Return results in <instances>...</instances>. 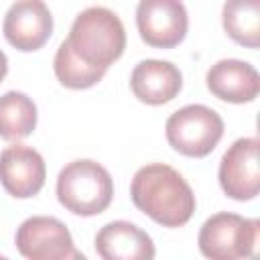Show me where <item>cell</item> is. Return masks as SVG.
<instances>
[{"instance_id":"1","label":"cell","mask_w":260,"mask_h":260,"mask_svg":"<svg viewBox=\"0 0 260 260\" xmlns=\"http://www.w3.org/2000/svg\"><path fill=\"white\" fill-rule=\"evenodd\" d=\"M136 209L162 228H181L195 213V195L179 171L165 162L140 167L130 183Z\"/></svg>"},{"instance_id":"2","label":"cell","mask_w":260,"mask_h":260,"mask_svg":"<svg viewBox=\"0 0 260 260\" xmlns=\"http://www.w3.org/2000/svg\"><path fill=\"white\" fill-rule=\"evenodd\" d=\"M65 43L79 61L108 71L126 49V30L116 12L104 6H89L75 16Z\"/></svg>"},{"instance_id":"3","label":"cell","mask_w":260,"mask_h":260,"mask_svg":"<svg viewBox=\"0 0 260 260\" xmlns=\"http://www.w3.org/2000/svg\"><path fill=\"white\" fill-rule=\"evenodd\" d=\"M112 197L114 181L108 169L91 158L71 160L57 177V199L75 215H98L110 207Z\"/></svg>"},{"instance_id":"4","label":"cell","mask_w":260,"mask_h":260,"mask_svg":"<svg viewBox=\"0 0 260 260\" xmlns=\"http://www.w3.org/2000/svg\"><path fill=\"white\" fill-rule=\"evenodd\" d=\"M165 134L167 142L179 154L203 158L219 144L223 136V120L215 110L203 104H189L169 116Z\"/></svg>"},{"instance_id":"5","label":"cell","mask_w":260,"mask_h":260,"mask_svg":"<svg viewBox=\"0 0 260 260\" xmlns=\"http://www.w3.org/2000/svg\"><path fill=\"white\" fill-rule=\"evenodd\" d=\"M258 219H248L238 213L219 211L205 219L199 230V250L211 260L250 258L258 244Z\"/></svg>"},{"instance_id":"6","label":"cell","mask_w":260,"mask_h":260,"mask_svg":"<svg viewBox=\"0 0 260 260\" xmlns=\"http://www.w3.org/2000/svg\"><path fill=\"white\" fill-rule=\"evenodd\" d=\"M16 248L28 260H83L63 221L51 215H32L16 230Z\"/></svg>"},{"instance_id":"7","label":"cell","mask_w":260,"mask_h":260,"mask_svg":"<svg viewBox=\"0 0 260 260\" xmlns=\"http://www.w3.org/2000/svg\"><path fill=\"white\" fill-rule=\"evenodd\" d=\"M136 26L148 47L173 49L187 37V8L181 0H140L136 6Z\"/></svg>"},{"instance_id":"8","label":"cell","mask_w":260,"mask_h":260,"mask_svg":"<svg viewBox=\"0 0 260 260\" xmlns=\"http://www.w3.org/2000/svg\"><path fill=\"white\" fill-rule=\"evenodd\" d=\"M260 142L254 136L238 138L221 156L217 179L223 193L236 201H250L260 191Z\"/></svg>"},{"instance_id":"9","label":"cell","mask_w":260,"mask_h":260,"mask_svg":"<svg viewBox=\"0 0 260 260\" xmlns=\"http://www.w3.org/2000/svg\"><path fill=\"white\" fill-rule=\"evenodd\" d=\"M2 30L16 51H39L53 35L51 10L43 0H16L4 16Z\"/></svg>"},{"instance_id":"10","label":"cell","mask_w":260,"mask_h":260,"mask_svg":"<svg viewBox=\"0 0 260 260\" xmlns=\"http://www.w3.org/2000/svg\"><path fill=\"white\" fill-rule=\"evenodd\" d=\"M47 179V167L32 146L12 144L0 152V183L16 199L35 197Z\"/></svg>"},{"instance_id":"11","label":"cell","mask_w":260,"mask_h":260,"mask_svg":"<svg viewBox=\"0 0 260 260\" xmlns=\"http://www.w3.org/2000/svg\"><path fill=\"white\" fill-rule=\"evenodd\" d=\"M183 87V75L171 61L144 59L130 75V89L136 100L148 106L169 104L179 95Z\"/></svg>"},{"instance_id":"12","label":"cell","mask_w":260,"mask_h":260,"mask_svg":"<svg viewBox=\"0 0 260 260\" xmlns=\"http://www.w3.org/2000/svg\"><path fill=\"white\" fill-rule=\"evenodd\" d=\"M207 89L221 102L248 104L258 98L260 75L248 61L221 59L207 71Z\"/></svg>"},{"instance_id":"13","label":"cell","mask_w":260,"mask_h":260,"mask_svg":"<svg viewBox=\"0 0 260 260\" xmlns=\"http://www.w3.org/2000/svg\"><path fill=\"white\" fill-rule=\"evenodd\" d=\"M93 246L104 260H150L156 254L152 238L124 219L106 223L95 234Z\"/></svg>"},{"instance_id":"14","label":"cell","mask_w":260,"mask_h":260,"mask_svg":"<svg viewBox=\"0 0 260 260\" xmlns=\"http://www.w3.org/2000/svg\"><path fill=\"white\" fill-rule=\"evenodd\" d=\"M223 30L242 47H260V0H225L221 10Z\"/></svg>"},{"instance_id":"15","label":"cell","mask_w":260,"mask_h":260,"mask_svg":"<svg viewBox=\"0 0 260 260\" xmlns=\"http://www.w3.org/2000/svg\"><path fill=\"white\" fill-rule=\"evenodd\" d=\"M37 128V106L22 91L0 95V138L18 142Z\"/></svg>"},{"instance_id":"16","label":"cell","mask_w":260,"mask_h":260,"mask_svg":"<svg viewBox=\"0 0 260 260\" xmlns=\"http://www.w3.org/2000/svg\"><path fill=\"white\" fill-rule=\"evenodd\" d=\"M53 69H55V75H57L59 83L65 85V87H69V89H87V87H93L106 75V71L93 69V67L85 65L83 61H79L71 53V49L67 47L65 41L59 45V49L55 53Z\"/></svg>"},{"instance_id":"17","label":"cell","mask_w":260,"mask_h":260,"mask_svg":"<svg viewBox=\"0 0 260 260\" xmlns=\"http://www.w3.org/2000/svg\"><path fill=\"white\" fill-rule=\"evenodd\" d=\"M6 73H8V59H6L4 51H0V83L6 77Z\"/></svg>"}]
</instances>
